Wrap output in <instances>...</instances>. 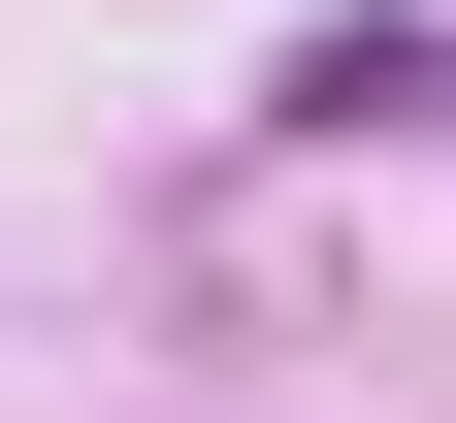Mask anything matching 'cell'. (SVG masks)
I'll return each instance as SVG.
<instances>
[{"mask_svg": "<svg viewBox=\"0 0 456 423\" xmlns=\"http://www.w3.org/2000/svg\"><path fill=\"white\" fill-rule=\"evenodd\" d=\"M294 131H456V33H326V66H294Z\"/></svg>", "mask_w": 456, "mask_h": 423, "instance_id": "6da1fadb", "label": "cell"}]
</instances>
